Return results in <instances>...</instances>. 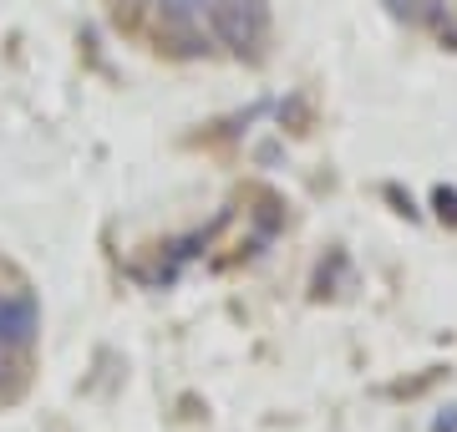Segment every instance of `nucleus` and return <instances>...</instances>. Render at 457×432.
Wrapping results in <instances>:
<instances>
[{
  "instance_id": "423d86ee",
  "label": "nucleus",
  "mask_w": 457,
  "mask_h": 432,
  "mask_svg": "<svg viewBox=\"0 0 457 432\" xmlns=\"http://www.w3.org/2000/svg\"><path fill=\"white\" fill-rule=\"evenodd\" d=\"M249 5H260V11H264V5H270V0H249Z\"/></svg>"
},
{
  "instance_id": "39448f33",
  "label": "nucleus",
  "mask_w": 457,
  "mask_h": 432,
  "mask_svg": "<svg viewBox=\"0 0 457 432\" xmlns=\"http://www.w3.org/2000/svg\"><path fill=\"white\" fill-rule=\"evenodd\" d=\"M392 11H396V16H417V5H411V0H392Z\"/></svg>"
},
{
  "instance_id": "7ed1b4c3",
  "label": "nucleus",
  "mask_w": 457,
  "mask_h": 432,
  "mask_svg": "<svg viewBox=\"0 0 457 432\" xmlns=\"http://www.w3.org/2000/svg\"><path fill=\"white\" fill-rule=\"evenodd\" d=\"M158 11H163V21H194L209 11V0H158Z\"/></svg>"
},
{
  "instance_id": "f257e3e1",
  "label": "nucleus",
  "mask_w": 457,
  "mask_h": 432,
  "mask_svg": "<svg viewBox=\"0 0 457 432\" xmlns=\"http://www.w3.org/2000/svg\"><path fill=\"white\" fill-rule=\"evenodd\" d=\"M209 31L219 46H228L234 56H260L264 46V11L260 5H249V0H209Z\"/></svg>"
},
{
  "instance_id": "20e7f679",
  "label": "nucleus",
  "mask_w": 457,
  "mask_h": 432,
  "mask_svg": "<svg viewBox=\"0 0 457 432\" xmlns=\"http://www.w3.org/2000/svg\"><path fill=\"white\" fill-rule=\"evenodd\" d=\"M437 204H442V219H453L457 224V194H437Z\"/></svg>"
},
{
  "instance_id": "f03ea898",
  "label": "nucleus",
  "mask_w": 457,
  "mask_h": 432,
  "mask_svg": "<svg viewBox=\"0 0 457 432\" xmlns=\"http://www.w3.org/2000/svg\"><path fill=\"white\" fill-rule=\"evenodd\" d=\"M41 341V305L31 290L0 295V356H26Z\"/></svg>"
}]
</instances>
